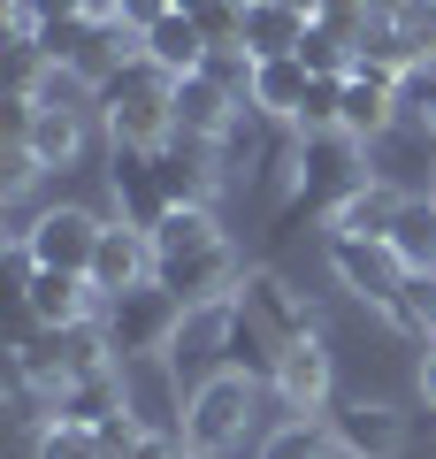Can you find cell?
Masks as SVG:
<instances>
[{
  "mask_svg": "<svg viewBox=\"0 0 436 459\" xmlns=\"http://www.w3.org/2000/svg\"><path fill=\"white\" fill-rule=\"evenodd\" d=\"M92 100H100V115H108L115 146H145V153H161L169 138H177V77H169L153 54L123 62Z\"/></svg>",
  "mask_w": 436,
  "mask_h": 459,
  "instance_id": "1",
  "label": "cell"
},
{
  "mask_svg": "<svg viewBox=\"0 0 436 459\" xmlns=\"http://www.w3.org/2000/svg\"><path fill=\"white\" fill-rule=\"evenodd\" d=\"M360 184H368V169H360V138L353 131L299 138V177H291V199H283V214H275V230H291L299 214H337Z\"/></svg>",
  "mask_w": 436,
  "mask_h": 459,
  "instance_id": "2",
  "label": "cell"
},
{
  "mask_svg": "<svg viewBox=\"0 0 436 459\" xmlns=\"http://www.w3.org/2000/svg\"><path fill=\"white\" fill-rule=\"evenodd\" d=\"M100 322H108V344H115V360H161L169 344H177L184 329V299L161 291V283H138V291H115L100 299Z\"/></svg>",
  "mask_w": 436,
  "mask_h": 459,
  "instance_id": "3",
  "label": "cell"
},
{
  "mask_svg": "<svg viewBox=\"0 0 436 459\" xmlns=\"http://www.w3.org/2000/svg\"><path fill=\"white\" fill-rule=\"evenodd\" d=\"M253 398H260L253 376L214 368V376L192 391V406H184V444H192V452H207V459H222L230 444H245V429H253Z\"/></svg>",
  "mask_w": 436,
  "mask_h": 459,
  "instance_id": "4",
  "label": "cell"
},
{
  "mask_svg": "<svg viewBox=\"0 0 436 459\" xmlns=\"http://www.w3.org/2000/svg\"><path fill=\"white\" fill-rule=\"evenodd\" d=\"M238 253H230V238H199V246H153V283L161 291L184 299V314L192 307H214V299H238Z\"/></svg>",
  "mask_w": 436,
  "mask_h": 459,
  "instance_id": "5",
  "label": "cell"
},
{
  "mask_svg": "<svg viewBox=\"0 0 436 459\" xmlns=\"http://www.w3.org/2000/svg\"><path fill=\"white\" fill-rule=\"evenodd\" d=\"M329 268H337L344 291H360L368 307H383L390 322H398V299H405V276H414V268L398 261L390 238H344V230H329Z\"/></svg>",
  "mask_w": 436,
  "mask_h": 459,
  "instance_id": "6",
  "label": "cell"
},
{
  "mask_svg": "<svg viewBox=\"0 0 436 459\" xmlns=\"http://www.w3.org/2000/svg\"><path fill=\"white\" fill-rule=\"evenodd\" d=\"M100 214H84V207H47L23 238H31V253H39V268H69V276H92V253H100Z\"/></svg>",
  "mask_w": 436,
  "mask_h": 459,
  "instance_id": "7",
  "label": "cell"
},
{
  "mask_svg": "<svg viewBox=\"0 0 436 459\" xmlns=\"http://www.w3.org/2000/svg\"><path fill=\"white\" fill-rule=\"evenodd\" d=\"M238 307L253 314L260 329H268L275 344H299V337H314V307H299V291H291L275 268H245L238 276Z\"/></svg>",
  "mask_w": 436,
  "mask_h": 459,
  "instance_id": "8",
  "label": "cell"
},
{
  "mask_svg": "<svg viewBox=\"0 0 436 459\" xmlns=\"http://www.w3.org/2000/svg\"><path fill=\"white\" fill-rule=\"evenodd\" d=\"M329 437H337L344 459H398L405 452V413L353 398V406H329Z\"/></svg>",
  "mask_w": 436,
  "mask_h": 459,
  "instance_id": "9",
  "label": "cell"
},
{
  "mask_svg": "<svg viewBox=\"0 0 436 459\" xmlns=\"http://www.w3.org/2000/svg\"><path fill=\"white\" fill-rule=\"evenodd\" d=\"M238 108H245V100L230 92V84H214L207 69L177 77V138H207V146H222V138L238 131Z\"/></svg>",
  "mask_w": 436,
  "mask_h": 459,
  "instance_id": "10",
  "label": "cell"
},
{
  "mask_svg": "<svg viewBox=\"0 0 436 459\" xmlns=\"http://www.w3.org/2000/svg\"><path fill=\"white\" fill-rule=\"evenodd\" d=\"M115 207H123V222L130 230H161V214H169V192H161V161L145 146H115Z\"/></svg>",
  "mask_w": 436,
  "mask_h": 459,
  "instance_id": "11",
  "label": "cell"
},
{
  "mask_svg": "<svg viewBox=\"0 0 436 459\" xmlns=\"http://www.w3.org/2000/svg\"><path fill=\"white\" fill-rule=\"evenodd\" d=\"M398 115H405V84L383 77V69H353L344 77V131L368 146V138H390L398 131Z\"/></svg>",
  "mask_w": 436,
  "mask_h": 459,
  "instance_id": "12",
  "label": "cell"
},
{
  "mask_svg": "<svg viewBox=\"0 0 436 459\" xmlns=\"http://www.w3.org/2000/svg\"><path fill=\"white\" fill-rule=\"evenodd\" d=\"M138 283H153V238L130 222H108L100 253H92V291L115 299V291H138Z\"/></svg>",
  "mask_w": 436,
  "mask_h": 459,
  "instance_id": "13",
  "label": "cell"
},
{
  "mask_svg": "<svg viewBox=\"0 0 436 459\" xmlns=\"http://www.w3.org/2000/svg\"><path fill=\"white\" fill-rule=\"evenodd\" d=\"M307 31H314V0H253V8H245V54H253V62L299 54Z\"/></svg>",
  "mask_w": 436,
  "mask_h": 459,
  "instance_id": "14",
  "label": "cell"
},
{
  "mask_svg": "<svg viewBox=\"0 0 436 459\" xmlns=\"http://www.w3.org/2000/svg\"><path fill=\"white\" fill-rule=\"evenodd\" d=\"M92 307H100L92 276H69V268H39L31 291H23V322L31 329H69V322H84Z\"/></svg>",
  "mask_w": 436,
  "mask_h": 459,
  "instance_id": "15",
  "label": "cell"
},
{
  "mask_svg": "<svg viewBox=\"0 0 436 459\" xmlns=\"http://www.w3.org/2000/svg\"><path fill=\"white\" fill-rule=\"evenodd\" d=\"M275 391H283L291 413H329V406H337V398H329V352H322V337L283 344V360H275Z\"/></svg>",
  "mask_w": 436,
  "mask_h": 459,
  "instance_id": "16",
  "label": "cell"
},
{
  "mask_svg": "<svg viewBox=\"0 0 436 459\" xmlns=\"http://www.w3.org/2000/svg\"><path fill=\"white\" fill-rule=\"evenodd\" d=\"M307 62L299 54H283V62H260L253 69V92H245V108H260V115H275V123H299V100H307Z\"/></svg>",
  "mask_w": 436,
  "mask_h": 459,
  "instance_id": "17",
  "label": "cell"
},
{
  "mask_svg": "<svg viewBox=\"0 0 436 459\" xmlns=\"http://www.w3.org/2000/svg\"><path fill=\"white\" fill-rule=\"evenodd\" d=\"M390 246L414 276H436V192H405L398 222H390Z\"/></svg>",
  "mask_w": 436,
  "mask_h": 459,
  "instance_id": "18",
  "label": "cell"
},
{
  "mask_svg": "<svg viewBox=\"0 0 436 459\" xmlns=\"http://www.w3.org/2000/svg\"><path fill=\"white\" fill-rule=\"evenodd\" d=\"M115 406H130V398H123V376H115V368H100V376H77V383H62V398H54V421L100 429Z\"/></svg>",
  "mask_w": 436,
  "mask_h": 459,
  "instance_id": "19",
  "label": "cell"
},
{
  "mask_svg": "<svg viewBox=\"0 0 436 459\" xmlns=\"http://www.w3.org/2000/svg\"><path fill=\"white\" fill-rule=\"evenodd\" d=\"M145 54H153L169 77H192V69H207V39H199V23L184 16V8H169V16L145 31Z\"/></svg>",
  "mask_w": 436,
  "mask_h": 459,
  "instance_id": "20",
  "label": "cell"
},
{
  "mask_svg": "<svg viewBox=\"0 0 436 459\" xmlns=\"http://www.w3.org/2000/svg\"><path fill=\"white\" fill-rule=\"evenodd\" d=\"M398 207H405V192H390V184H360L353 199L337 207V230L344 238H390V222H398Z\"/></svg>",
  "mask_w": 436,
  "mask_h": 459,
  "instance_id": "21",
  "label": "cell"
},
{
  "mask_svg": "<svg viewBox=\"0 0 436 459\" xmlns=\"http://www.w3.org/2000/svg\"><path fill=\"white\" fill-rule=\"evenodd\" d=\"M260 459H344V452H337V437H329V421H283L260 444Z\"/></svg>",
  "mask_w": 436,
  "mask_h": 459,
  "instance_id": "22",
  "label": "cell"
},
{
  "mask_svg": "<svg viewBox=\"0 0 436 459\" xmlns=\"http://www.w3.org/2000/svg\"><path fill=\"white\" fill-rule=\"evenodd\" d=\"M353 39L344 31H329V23H314L307 39H299V62H307V77H353Z\"/></svg>",
  "mask_w": 436,
  "mask_h": 459,
  "instance_id": "23",
  "label": "cell"
},
{
  "mask_svg": "<svg viewBox=\"0 0 436 459\" xmlns=\"http://www.w3.org/2000/svg\"><path fill=\"white\" fill-rule=\"evenodd\" d=\"M398 39L414 47V62H436V0H383Z\"/></svg>",
  "mask_w": 436,
  "mask_h": 459,
  "instance_id": "24",
  "label": "cell"
},
{
  "mask_svg": "<svg viewBox=\"0 0 436 459\" xmlns=\"http://www.w3.org/2000/svg\"><path fill=\"white\" fill-rule=\"evenodd\" d=\"M92 444H100V459H130V452H138V444H145V421H138V413H130V406H115L108 421L92 429Z\"/></svg>",
  "mask_w": 436,
  "mask_h": 459,
  "instance_id": "25",
  "label": "cell"
},
{
  "mask_svg": "<svg viewBox=\"0 0 436 459\" xmlns=\"http://www.w3.org/2000/svg\"><path fill=\"white\" fill-rule=\"evenodd\" d=\"M39 459H100V444H92V429H77V421H47L39 429Z\"/></svg>",
  "mask_w": 436,
  "mask_h": 459,
  "instance_id": "26",
  "label": "cell"
},
{
  "mask_svg": "<svg viewBox=\"0 0 436 459\" xmlns=\"http://www.w3.org/2000/svg\"><path fill=\"white\" fill-rule=\"evenodd\" d=\"M405 108H414L421 138H429V146H436V62H421L414 77H405Z\"/></svg>",
  "mask_w": 436,
  "mask_h": 459,
  "instance_id": "27",
  "label": "cell"
},
{
  "mask_svg": "<svg viewBox=\"0 0 436 459\" xmlns=\"http://www.w3.org/2000/svg\"><path fill=\"white\" fill-rule=\"evenodd\" d=\"M169 8H177V0H115V16H123V23H138V31H153V23H161Z\"/></svg>",
  "mask_w": 436,
  "mask_h": 459,
  "instance_id": "28",
  "label": "cell"
},
{
  "mask_svg": "<svg viewBox=\"0 0 436 459\" xmlns=\"http://www.w3.org/2000/svg\"><path fill=\"white\" fill-rule=\"evenodd\" d=\"M130 459H192V444H177V437H161V429H145V444Z\"/></svg>",
  "mask_w": 436,
  "mask_h": 459,
  "instance_id": "29",
  "label": "cell"
},
{
  "mask_svg": "<svg viewBox=\"0 0 436 459\" xmlns=\"http://www.w3.org/2000/svg\"><path fill=\"white\" fill-rule=\"evenodd\" d=\"M62 16H92L84 0H39V23H62Z\"/></svg>",
  "mask_w": 436,
  "mask_h": 459,
  "instance_id": "30",
  "label": "cell"
},
{
  "mask_svg": "<svg viewBox=\"0 0 436 459\" xmlns=\"http://www.w3.org/2000/svg\"><path fill=\"white\" fill-rule=\"evenodd\" d=\"M421 398L436 406V344H429V360H421Z\"/></svg>",
  "mask_w": 436,
  "mask_h": 459,
  "instance_id": "31",
  "label": "cell"
},
{
  "mask_svg": "<svg viewBox=\"0 0 436 459\" xmlns=\"http://www.w3.org/2000/svg\"><path fill=\"white\" fill-rule=\"evenodd\" d=\"M84 8H92V16H115V0H84Z\"/></svg>",
  "mask_w": 436,
  "mask_h": 459,
  "instance_id": "32",
  "label": "cell"
},
{
  "mask_svg": "<svg viewBox=\"0 0 436 459\" xmlns=\"http://www.w3.org/2000/svg\"><path fill=\"white\" fill-rule=\"evenodd\" d=\"M192 459H207V452H192Z\"/></svg>",
  "mask_w": 436,
  "mask_h": 459,
  "instance_id": "33",
  "label": "cell"
}]
</instances>
